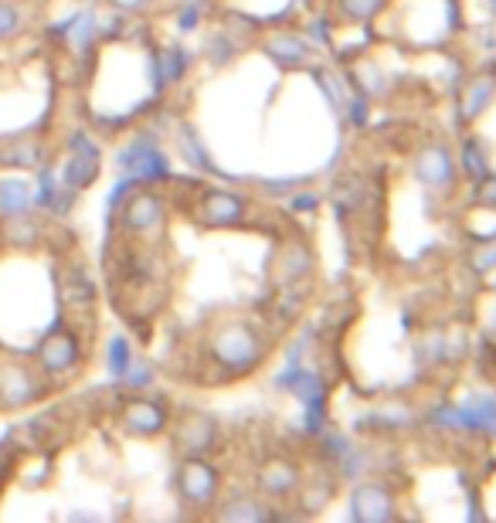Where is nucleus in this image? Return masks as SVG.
<instances>
[{
    "label": "nucleus",
    "instance_id": "obj_9",
    "mask_svg": "<svg viewBox=\"0 0 496 523\" xmlns=\"http://www.w3.org/2000/svg\"><path fill=\"white\" fill-rule=\"evenodd\" d=\"M31 204H34L31 180H24V177H4L0 180V218L28 214Z\"/></svg>",
    "mask_w": 496,
    "mask_h": 523
},
{
    "label": "nucleus",
    "instance_id": "obj_11",
    "mask_svg": "<svg viewBox=\"0 0 496 523\" xmlns=\"http://www.w3.org/2000/svg\"><path fill=\"white\" fill-rule=\"evenodd\" d=\"M130 364H133L130 344H126L123 337H113V344H109V371H113L116 377H123Z\"/></svg>",
    "mask_w": 496,
    "mask_h": 523
},
{
    "label": "nucleus",
    "instance_id": "obj_8",
    "mask_svg": "<svg viewBox=\"0 0 496 523\" xmlns=\"http://www.w3.org/2000/svg\"><path fill=\"white\" fill-rule=\"evenodd\" d=\"M242 211H245V204H242V197L238 194H208L201 201V211H198V218L204 221V225H235L238 218H242Z\"/></svg>",
    "mask_w": 496,
    "mask_h": 523
},
{
    "label": "nucleus",
    "instance_id": "obj_10",
    "mask_svg": "<svg viewBox=\"0 0 496 523\" xmlns=\"http://www.w3.org/2000/svg\"><path fill=\"white\" fill-rule=\"evenodd\" d=\"M24 28V14L17 4H7V0H0V41L4 38H14L17 31Z\"/></svg>",
    "mask_w": 496,
    "mask_h": 523
},
{
    "label": "nucleus",
    "instance_id": "obj_6",
    "mask_svg": "<svg viewBox=\"0 0 496 523\" xmlns=\"http://www.w3.org/2000/svg\"><path fill=\"white\" fill-rule=\"evenodd\" d=\"M215 435H218V425L211 422L208 415H187L174 428V442L184 456H204V452L215 445Z\"/></svg>",
    "mask_w": 496,
    "mask_h": 523
},
{
    "label": "nucleus",
    "instance_id": "obj_4",
    "mask_svg": "<svg viewBox=\"0 0 496 523\" xmlns=\"http://www.w3.org/2000/svg\"><path fill=\"white\" fill-rule=\"evenodd\" d=\"M211 357L221 367L245 371V367H252L259 360V340L242 323H228V327H218L211 333Z\"/></svg>",
    "mask_w": 496,
    "mask_h": 523
},
{
    "label": "nucleus",
    "instance_id": "obj_1",
    "mask_svg": "<svg viewBox=\"0 0 496 523\" xmlns=\"http://www.w3.org/2000/svg\"><path fill=\"white\" fill-rule=\"evenodd\" d=\"M116 221L130 235V242H153L167 228V204L153 187H143L140 180L130 187V197H119Z\"/></svg>",
    "mask_w": 496,
    "mask_h": 523
},
{
    "label": "nucleus",
    "instance_id": "obj_7",
    "mask_svg": "<svg viewBox=\"0 0 496 523\" xmlns=\"http://www.w3.org/2000/svg\"><path fill=\"white\" fill-rule=\"evenodd\" d=\"M123 425L130 428L133 435H140V439H150V435L164 432L167 411L160 405H153V401H147V398H136L123 408Z\"/></svg>",
    "mask_w": 496,
    "mask_h": 523
},
{
    "label": "nucleus",
    "instance_id": "obj_2",
    "mask_svg": "<svg viewBox=\"0 0 496 523\" xmlns=\"http://www.w3.org/2000/svg\"><path fill=\"white\" fill-rule=\"evenodd\" d=\"M51 394V381L28 357H0V411H21Z\"/></svg>",
    "mask_w": 496,
    "mask_h": 523
},
{
    "label": "nucleus",
    "instance_id": "obj_5",
    "mask_svg": "<svg viewBox=\"0 0 496 523\" xmlns=\"http://www.w3.org/2000/svg\"><path fill=\"white\" fill-rule=\"evenodd\" d=\"M177 493H181L184 503H194V507H208L218 496V473L215 466H208L201 456H187V462L177 473Z\"/></svg>",
    "mask_w": 496,
    "mask_h": 523
},
{
    "label": "nucleus",
    "instance_id": "obj_12",
    "mask_svg": "<svg viewBox=\"0 0 496 523\" xmlns=\"http://www.w3.org/2000/svg\"><path fill=\"white\" fill-rule=\"evenodd\" d=\"M109 4H113L116 11H123V14H133V11H147L153 0H109Z\"/></svg>",
    "mask_w": 496,
    "mask_h": 523
},
{
    "label": "nucleus",
    "instance_id": "obj_3",
    "mask_svg": "<svg viewBox=\"0 0 496 523\" xmlns=\"http://www.w3.org/2000/svg\"><path fill=\"white\" fill-rule=\"evenodd\" d=\"M85 350H82V337L75 330L55 327L51 333H41L38 347H34V364L45 371V377L51 384L65 381L82 367Z\"/></svg>",
    "mask_w": 496,
    "mask_h": 523
}]
</instances>
